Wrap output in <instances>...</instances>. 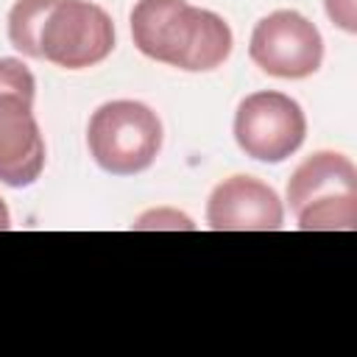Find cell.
<instances>
[{"label": "cell", "mask_w": 357, "mask_h": 357, "mask_svg": "<svg viewBox=\"0 0 357 357\" xmlns=\"http://www.w3.org/2000/svg\"><path fill=\"white\" fill-rule=\"evenodd\" d=\"M131 39L142 56L187 73L220 67L234 42L220 14L187 0H137L131 8Z\"/></svg>", "instance_id": "obj_1"}, {"label": "cell", "mask_w": 357, "mask_h": 357, "mask_svg": "<svg viewBox=\"0 0 357 357\" xmlns=\"http://www.w3.org/2000/svg\"><path fill=\"white\" fill-rule=\"evenodd\" d=\"M290 212L304 231L357 229V170L337 151L307 156L287 181Z\"/></svg>", "instance_id": "obj_2"}, {"label": "cell", "mask_w": 357, "mask_h": 357, "mask_svg": "<svg viewBox=\"0 0 357 357\" xmlns=\"http://www.w3.org/2000/svg\"><path fill=\"white\" fill-rule=\"evenodd\" d=\"M86 145L100 170L134 176L153 165L162 151V123L139 100H109L98 106L86 126Z\"/></svg>", "instance_id": "obj_3"}, {"label": "cell", "mask_w": 357, "mask_h": 357, "mask_svg": "<svg viewBox=\"0 0 357 357\" xmlns=\"http://www.w3.org/2000/svg\"><path fill=\"white\" fill-rule=\"evenodd\" d=\"M114 50L112 17L89 0H56L39 33V59L64 67L86 70L100 64Z\"/></svg>", "instance_id": "obj_4"}, {"label": "cell", "mask_w": 357, "mask_h": 357, "mask_svg": "<svg viewBox=\"0 0 357 357\" xmlns=\"http://www.w3.org/2000/svg\"><path fill=\"white\" fill-rule=\"evenodd\" d=\"M304 137L307 117L301 106L284 92H251L234 112V139L240 151L257 162H284L301 148Z\"/></svg>", "instance_id": "obj_5"}, {"label": "cell", "mask_w": 357, "mask_h": 357, "mask_svg": "<svg viewBox=\"0 0 357 357\" xmlns=\"http://www.w3.org/2000/svg\"><path fill=\"white\" fill-rule=\"evenodd\" d=\"M248 56L262 73L298 81L321 67L324 39L304 14L293 8H279L254 25Z\"/></svg>", "instance_id": "obj_6"}, {"label": "cell", "mask_w": 357, "mask_h": 357, "mask_svg": "<svg viewBox=\"0 0 357 357\" xmlns=\"http://www.w3.org/2000/svg\"><path fill=\"white\" fill-rule=\"evenodd\" d=\"M206 223L215 231H276L284 226V206L265 181L229 176L206 201Z\"/></svg>", "instance_id": "obj_7"}, {"label": "cell", "mask_w": 357, "mask_h": 357, "mask_svg": "<svg viewBox=\"0 0 357 357\" xmlns=\"http://www.w3.org/2000/svg\"><path fill=\"white\" fill-rule=\"evenodd\" d=\"M45 170V139L33 117V98L0 92V181L28 187Z\"/></svg>", "instance_id": "obj_8"}, {"label": "cell", "mask_w": 357, "mask_h": 357, "mask_svg": "<svg viewBox=\"0 0 357 357\" xmlns=\"http://www.w3.org/2000/svg\"><path fill=\"white\" fill-rule=\"evenodd\" d=\"M56 0H17L8 11V42L28 59H39V33Z\"/></svg>", "instance_id": "obj_9"}, {"label": "cell", "mask_w": 357, "mask_h": 357, "mask_svg": "<svg viewBox=\"0 0 357 357\" xmlns=\"http://www.w3.org/2000/svg\"><path fill=\"white\" fill-rule=\"evenodd\" d=\"M0 92H20L33 98L36 95L33 73L20 59H0Z\"/></svg>", "instance_id": "obj_10"}, {"label": "cell", "mask_w": 357, "mask_h": 357, "mask_svg": "<svg viewBox=\"0 0 357 357\" xmlns=\"http://www.w3.org/2000/svg\"><path fill=\"white\" fill-rule=\"evenodd\" d=\"M156 226H167V229H192V220L181 212H173V209H153L148 215H142L134 229H156Z\"/></svg>", "instance_id": "obj_11"}, {"label": "cell", "mask_w": 357, "mask_h": 357, "mask_svg": "<svg viewBox=\"0 0 357 357\" xmlns=\"http://www.w3.org/2000/svg\"><path fill=\"white\" fill-rule=\"evenodd\" d=\"M329 20L346 33L357 31V0H324Z\"/></svg>", "instance_id": "obj_12"}, {"label": "cell", "mask_w": 357, "mask_h": 357, "mask_svg": "<svg viewBox=\"0 0 357 357\" xmlns=\"http://www.w3.org/2000/svg\"><path fill=\"white\" fill-rule=\"evenodd\" d=\"M6 229H11V215H8V206L0 198V231H6Z\"/></svg>", "instance_id": "obj_13"}]
</instances>
